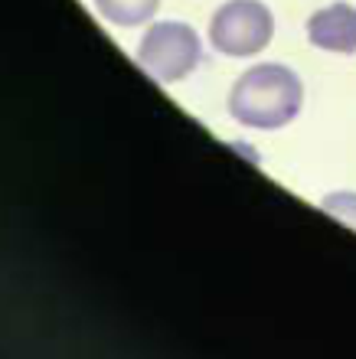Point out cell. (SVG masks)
Instances as JSON below:
<instances>
[{"label": "cell", "mask_w": 356, "mask_h": 359, "mask_svg": "<svg viewBox=\"0 0 356 359\" xmlns=\"http://www.w3.org/2000/svg\"><path fill=\"white\" fill-rule=\"evenodd\" d=\"M304 104V86L298 72L282 62H262L245 69L229 92V114L245 128L275 131L294 121Z\"/></svg>", "instance_id": "1"}, {"label": "cell", "mask_w": 356, "mask_h": 359, "mask_svg": "<svg viewBox=\"0 0 356 359\" xmlns=\"http://www.w3.org/2000/svg\"><path fill=\"white\" fill-rule=\"evenodd\" d=\"M199 56H203V46H199L197 29L187 23H177V20L154 23L138 46L141 69L154 82H164V86L187 79L199 66Z\"/></svg>", "instance_id": "2"}, {"label": "cell", "mask_w": 356, "mask_h": 359, "mask_svg": "<svg viewBox=\"0 0 356 359\" xmlns=\"http://www.w3.org/2000/svg\"><path fill=\"white\" fill-rule=\"evenodd\" d=\"M275 36L272 10L258 0H229L209 20V43L223 56H255Z\"/></svg>", "instance_id": "3"}, {"label": "cell", "mask_w": 356, "mask_h": 359, "mask_svg": "<svg viewBox=\"0 0 356 359\" xmlns=\"http://www.w3.org/2000/svg\"><path fill=\"white\" fill-rule=\"evenodd\" d=\"M308 39L310 46L327 49V53H356V7L350 4H330L317 10L308 20Z\"/></svg>", "instance_id": "4"}, {"label": "cell", "mask_w": 356, "mask_h": 359, "mask_svg": "<svg viewBox=\"0 0 356 359\" xmlns=\"http://www.w3.org/2000/svg\"><path fill=\"white\" fill-rule=\"evenodd\" d=\"M95 7L114 27H141L157 13L160 0H95Z\"/></svg>", "instance_id": "5"}, {"label": "cell", "mask_w": 356, "mask_h": 359, "mask_svg": "<svg viewBox=\"0 0 356 359\" xmlns=\"http://www.w3.org/2000/svg\"><path fill=\"white\" fill-rule=\"evenodd\" d=\"M324 212H330L334 219H340V222H347V226L356 229V193H330L327 199H324Z\"/></svg>", "instance_id": "6"}]
</instances>
